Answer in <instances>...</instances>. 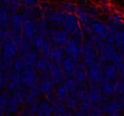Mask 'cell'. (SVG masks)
Segmentation results:
<instances>
[{"instance_id":"cell-1","label":"cell","mask_w":124,"mask_h":116,"mask_svg":"<svg viewBox=\"0 0 124 116\" xmlns=\"http://www.w3.org/2000/svg\"><path fill=\"white\" fill-rule=\"evenodd\" d=\"M55 83L50 77L49 74L47 75H40L39 78V90H40V94L46 96L49 93H53L54 91Z\"/></svg>"},{"instance_id":"cell-2","label":"cell","mask_w":124,"mask_h":116,"mask_svg":"<svg viewBox=\"0 0 124 116\" xmlns=\"http://www.w3.org/2000/svg\"><path fill=\"white\" fill-rule=\"evenodd\" d=\"M70 34L66 30H58L57 27H52L50 34V40L54 41L56 44H66L69 40Z\"/></svg>"},{"instance_id":"cell-3","label":"cell","mask_w":124,"mask_h":116,"mask_svg":"<svg viewBox=\"0 0 124 116\" xmlns=\"http://www.w3.org/2000/svg\"><path fill=\"white\" fill-rule=\"evenodd\" d=\"M52 106L54 108V115L55 116H71L73 115V111L67 107L65 101L54 98L52 100Z\"/></svg>"},{"instance_id":"cell-4","label":"cell","mask_w":124,"mask_h":116,"mask_svg":"<svg viewBox=\"0 0 124 116\" xmlns=\"http://www.w3.org/2000/svg\"><path fill=\"white\" fill-rule=\"evenodd\" d=\"M36 69H26L21 73V82L22 86L27 89H30L33 83L37 79V71Z\"/></svg>"},{"instance_id":"cell-5","label":"cell","mask_w":124,"mask_h":116,"mask_svg":"<svg viewBox=\"0 0 124 116\" xmlns=\"http://www.w3.org/2000/svg\"><path fill=\"white\" fill-rule=\"evenodd\" d=\"M10 21H11V27L15 31L16 33L22 34V29H23L24 25V16L23 13H17L15 15H10Z\"/></svg>"},{"instance_id":"cell-6","label":"cell","mask_w":124,"mask_h":116,"mask_svg":"<svg viewBox=\"0 0 124 116\" xmlns=\"http://www.w3.org/2000/svg\"><path fill=\"white\" fill-rule=\"evenodd\" d=\"M36 115H39V116H51V115H54V108H53L51 101H48L46 99L41 100L40 102H39V104H38Z\"/></svg>"},{"instance_id":"cell-7","label":"cell","mask_w":124,"mask_h":116,"mask_svg":"<svg viewBox=\"0 0 124 116\" xmlns=\"http://www.w3.org/2000/svg\"><path fill=\"white\" fill-rule=\"evenodd\" d=\"M35 69L40 75H47V74H49L50 70L52 69V62L51 60L45 59L44 57L37 58Z\"/></svg>"},{"instance_id":"cell-8","label":"cell","mask_w":124,"mask_h":116,"mask_svg":"<svg viewBox=\"0 0 124 116\" xmlns=\"http://www.w3.org/2000/svg\"><path fill=\"white\" fill-rule=\"evenodd\" d=\"M22 36L30 39L31 41H34L35 38V22L32 19H26L23 29H22Z\"/></svg>"},{"instance_id":"cell-9","label":"cell","mask_w":124,"mask_h":116,"mask_svg":"<svg viewBox=\"0 0 124 116\" xmlns=\"http://www.w3.org/2000/svg\"><path fill=\"white\" fill-rule=\"evenodd\" d=\"M0 27L1 30H8L11 27L10 10L4 7H0Z\"/></svg>"},{"instance_id":"cell-10","label":"cell","mask_w":124,"mask_h":116,"mask_svg":"<svg viewBox=\"0 0 124 116\" xmlns=\"http://www.w3.org/2000/svg\"><path fill=\"white\" fill-rule=\"evenodd\" d=\"M13 95V91L10 90H3L1 91V95H0V115L3 116L5 114V109H7L8 104L10 102V99Z\"/></svg>"},{"instance_id":"cell-11","label":"cell","mask_w":124,"mask_h":116,"mask_svg":"<svg viewBox=\"0 0 124 116\" xmlns=\"http://www.w3.org/2000/svg\"><path fill=\"white\" fill-rule=\"evenodd\" d=\"M103 73H104V76L107 77V78H109L110 80H115V79H117L118 77H119V75H118V69L114 63L104 64Z\"/></svg>"},{"instance_id":"cell-12","label":"cell","mask_w":124,"mask_h":116,"mask_svg":"<svg viewBox=\"0 0 124 116\" xmlns=\"http://www.w3.org/2000/svg\"><path fill=\"white\" fill-rule=\"evenodd\" d=\"M104 77V73L103 69L102 70H98L95 68H91L88 69V82L90 83H99V81Z\"/></svg>"},{"instance_id":"cell-13","label":"cell","mask_w":124,"mask_h":116,"mask_svg":"<svg viewBox=\"0 0 124 116\" xmlns=\"http://www.w3.org/2000/svg\"><path fill=\"white\" fill-rule=\"evenodd\" d=\"M20 102L19 100L17 99L15 95H12L10 99V102L8 104L7 109H5V115H14L18 112V109H19V106H20Z\"/></svg>"},{"instance_id":"cell-14","label":"cell","mask_w":124,"mask_h":116,"mask_svg":"<svg viewBox=\"0 0 124 116\" xmlns=\"http://www.w3.org/2000/svg\"><path fill=\"white\" fill-rule=\"evenodd\" d=\"M121 109H120V100L119 96H114L110 100V104H109V109L107 112V115L110 116H118L120 115Z\"/></svg>"},{"instance_id":"cell-15","label":"cell","mask_w":124,"mask_h":116,"mask_svg":"<svg viewBox=\"0 0 124 116\" xmlns=\"http://www.w3.org/2000/svg\"><path fill=\"white\" fill-rule=\"evenodd\" d=\"M69 95H70V93H69V89H68V84L64 81V82L61 83L60 86L57 87V89H56L55 97L58 98V99H61V100H63V101H65L67 98H68Z\"/></svg>"},{"instance_id":"cell-16","label":"cell","mask_w":124,"mask_h":116,"mask_svg":"<svg viewBox=\"0 0 124 116\" xmlns=\"http://www.w3.org/2000/svg\"><path fill=\"white\" fill-rule=\"evenodd\" d=\"M74 78L80 84H86L88 83V69H75L74 72Z\"/></svg>"},{"instance_id":"cell-17","label":"cell","mask_w":124,"mask_h":116,"mask_svg":"<svg viewBox=\"0 0 124 116\" xmlns=\"http://www.w3.org/2000/svg\"><path fill=\"white\" fill-rule=\"evenodd\" d=\"M64 15L65 13L63 11H55L50 15V23L52 24L53 27H61V23L64 19Z\"/></svg>"},{"instance_id":"cell-18","label":"cell","mask_w":124,"mask_h":116,"mask_svg":"<svg viewBox=\"0 0 124 116\" xmlns=\"http://www.w3.org/2000/svg\"><path fill=\"white\" fill-rule=\"evenodd\" d=\"M78 61L72 57H65L62 60V67L65 72H75Z\"/></svg>"},{"instance_id":"cell-19","label":"cell","mask_w":124,"mask_h":116,"mask_svg":"<svg viewBox=\"0 0 124 116\" xmlns=\"http://www.w3.org/2000/svg\"><path fill=\"white\" fill-rule=\"evenodd\" d=\"M71 35H72V39H74V40L78 42V46L84 44V38H85L86 34L83 31V29H82L81 25H80V27H75Z\"/></svg>"},{"instance_id":"cell-20","label":"cell","mask_w":124,"mask_h":116,"mask_svg":"<svg viewBox=\"0 0 124 116\" xmlns=\"http://www.w3.org/2000/svg\"><path fill=\"white\" fill-rule=\"evenodd\" d=\"M65 82L68 84V89H69V93L71 96H74L77 91L78 90V88H80V83L77 81V79L75 78H67L66 80H65Z\"/></svg>"},{"instance_id":"cell-21","label":"cell","mask_w":124,"mask_h":116,"mask_svg":"<svg viewBox=\"0 0 124 116\" xmlns=\"http://www.w3.org/2000/svg\"><path fill=\"white\" fill-rule=\"evenodd\" d=\"M75 14L78 17V21L85 20L88 17H90L89 15V10L87 8L85 5H78L77 7V11H75Z\"/></svg>"},{"instance_id":"cell-22","label":"cell","mask_w":124,"mask_h":116,"mask_svg":"<svg viewBox=\"0 0 124 116\" xmlns=\"http://www.w3.org/2000/svg\"><path fill=\"white\" fill-rule=\"evenodd\" d=\"M23 69H24V58L22 56H17L15 58V61H14L13 70L16 73H20L21 74L23 72Z\"/></svg>"},{"instance_id":"cell-23","label":"cell","mask_w":124,"mask_h":116,"mask_svg":"<svg viewBox=\"0 0 124 116\" xmlns=\"http://www.w3.org/2000/svg\"><path fill=\"white\" fill-rule=\"evenodd\" d=\"M45 40H46V39L41 35H35L34 41H33V46L35 47L36 52H37L38 54H43V46L45 43Z\"/></svg>"},{"instance_id":"cell-24","label":"cell","mask_w":124,"mask_h":116,"mask_svg":"<svg viewBox=\"0 0 124 116\" xmlns=\"http://www.w3.org/2000/svg\"><path fill=\"white\" fill-rule=\"evenodd\" d=\"M77 5L71 3V2H61L60 4V8L58 10L60 11H63V12H66V13H75V11H77Z\"/></svg>"},{"instance_id":"cell-25","label":"cell","mask_w":124,"mask_h":116,"mask_svg":"<svg viewBox=\"0 0 124 116\" xmlns=\"http://www.w3.org/2000/svg\"><path fill=\"white\" fill-rule=\"evenodd\" d=\"M65 102H66L67 104V107H68L69 109H71L73 113H74L78 109V107H80V103L77 101V99H75V97L74 96H71V95H69L68 96V98H67L66 100H65Z\"/></svg>"},{"instance_id":"cell-26","label":"cell","mask_w":124,"mask_h":116,"mask_svg":"<svg viewBox=\"0 0 124 116\" xmlns=\"http://www.w3.org/2000/svg\"><path fill=\"white\" fill-rule=\"evenodd\" d=\"M24 7H32V8H36L39 7V0H21L20 7L19 10H22Z\"/></svg>"},{"instance_id":"cell-27","label":"cell","mask_w":124,"mask_h":116,"mask_svg":"<svg viewBox=\"0 0 124 116\" xmlns=\"http://www.w3.org/2000/svg\"><path fill=\"white\" fill-rule=\"evenodd\" d=\"M88 97H89V100L93 103H97L99 104L101 101L103 100V95L102 94H98V93H94L92 91H88Z\"/></svg>"},{"instance_id":"cell-28","label":"cell","mask_w":124,"mask_h":116,"mask_svg":"<svg viewBox=\"0 0 124 116\" xmlns=\"http://www.w3.org/2000/svg\"><path fill=\"white\" fill-rule=\"evenodd\" d=\"M90 38L94 41L95 46H97V49H98L99 52H100L101 49H102V47L104 46V43H105V40H103V39L100 37V35H99V34H95V33H92V35L90 36Z\"/></svg>"},{"instance_id":"cell-29","label":"cell","mask_w":124,"mask_h":116,"mask_svg":"<svg viewBox=\"0 0 124 116\" xmlns=\"http://www.w3.org/2000/svg\"><path fill=\"white\" fill-rule=\"evenodd\" d=\"M26 60H31V59H37L38 58V53L37 52H32V51H26V52L22 54Z\"/></svg>"},{"instance_id":"cell-30","label":"cell","mask_w":124,"mask_h":116,"mask_svg":"<svg viewBox=\"0 0 124 116\" xmlns=\"http://www.w3.org/2000/svg\"><path fill=\"white\" fill-rule=\"evenodd\" d=\"M103 114H104V112H103V110L101 109L100 106H98V104L92 106L91 111H90V115H91V116H101Z\"/></svg>"},{"instance_id":"cell-31","label":"cell","mask_w":124,"mask_h":116,"mask_svg":"<svg viewBox=\"0 0 124 116\" xmlns=\"http://www.w3.org/2000/svg\"><path fill=\"white\" fill-rule=\"evenodd\" d=\"M56 52H57V56L58 59L62 61L63 59L66 57V53H65V47L64 44H57V48H56Z\"/></svg>"},{"instance_id":"cell-32","label":"cell","mask_w":124,"mask_h":116,"mask_svg":"<svg viewBox=\"0 0 124 116\" xmlns=\"http://www.w3.org/2000/svg\"><path fill=\"white\" fill-rule=\"evenodd\" d=\"M89 15L92 18H98L99 17V11H100V7H97V5H91L89 8Z\"/></svg>"},{"instance_id":"cell-33","label":"cell","mask_w":124,"mask_h":116,"mask_svg":"<svg viewBox=\"0 0 124 116\" xmlns=\"http://www.w3.org/2000/svg\"><path fill=\"white\" fill-rule=\"evenodd\" d=\"M117 83H118V90H117L118 96L123 95L124 94V81L120 78H117Z\"/></svg>"},{"instance_id":"cell-34","label":"cell","mask_w":124,"mask_h":116,"mask_svg":"<svg viewBox=\"0 0 124 116\" xmlns=\"http://www.w3.org/2000/svg\"><path fill=\"white\" fill-rule=\"evenodd\" d=\"M109 104H110V100H106V99H103L100 103H99V106H100L101 109L103 110L104 114H107V112H108Z\"/></svg>"},{"instance_id":"cell-35","label":"cell","mask_w":124,"mask_h":116,"mask_svg":"<svg viewBox=\"0 0 124 116\" xmlns=\"http://www.w3.org/2000/svg\"><path fill=\"white\" fill-rule=\"evenodd\" d=\"M7 82H8V80L4 76V72L1 71V72H0V89H1V91L4 90L5 86H7Z\"/></svg>"},{"instance_id":"cell-36","label":"cell","mask_w":124,"mask_h":116,"mask_svg":"<svg viewBox=\"0 0 124 116\" xmlns=\"http://www.w3.org/2000/svg\"><path fill=\"white\" fill-rule=\"evenodd\" d=\"M99 60L102 62L103 64H106V63H108L109 58H108V56H107V54H105V53L99 52Z\"/></svg>"},{"instance_id":"cell-37","label":"cell","mask_w":124,"mask_h":116,"mask_svg":"<svg viewBox=\"0 0 124 116\" xmlns=\"http://www.w3.org/2000/svg\"><path fill=\"white\" fill-rule=\"evenodd\" d=\"M100 11L102 13H105V14H107V13H110V10H111V7H109V3L107 2V3H103V4H101L100 7Z\"/></svg>"},{"instance_id":"cell-38","label":"cell","mask_w":124,"mask_h":116,"mask_svg":"<svg viewBox=\"0 0 124 116\" xmlns=\"http://www.w3.org/2000/svg\"><path fill=\"white\" fill-rule=\"evenodd\" d=\"M119 34H120V49L124 52V29L119 30Z\"/></svg>"},{"instance_id":"cell-39","label":"cell","mask_w":124,"mask_h":116,"mask_svg":"<svg viewBox=\"0 0 124 116\" xmlns=\"http://www.w3.org/2000/svg\"><path fill=\"white\" fill-rule=\"evenodd\" d=\"M117 90H118V83H117V79H115V80H111V92H112V96H118Z\"/></svg>"},{"instance_id":"cell-40","label":"cell","mask_w":124,"mask_h":116,"mask_svg":"<svg viewBox=\"0 0 124 116\" xmlns=\"http://www.w3.org/2000/svg\"><path fill=\"white\" fill-rule=\"evenodd\" d=\"M5 88H7L8 90H10V91H14V90H16V84L14 83V81H12V80H8Z\"/></svg>"},{"instance_id":"cell-41","label":"cell","mask_w":124,"mask_h":116,"mask_svg":"<svg viewBox=\"0 0 124 116\" xmlns=\"http://www.w3.org/2000/svg\"><path fill=\"white\" fill-rule=\"evenodd\" d=\"M73 115H74V116H85L86 112H85V110L82 108V107H78V109L74 113H73Z\"/></svg>"},{"instance_id":"cell-42","label":"cell","mask_w":124,"mask_h":116,"mask_svg":"<svg viewBox=\"0 0 124 116\" xmlns=\"http://www.w3.org/2000/svg\"><path fill=\"white\" fill-rule=\"evenodd\" d=\"M118 75H119V78L122 79L124 81V69L123 68H118Z\"/></svg>"},{"instance_id":"cell-43","label":"cell","mask_w":124,"mask_h":116,"mask_svg":"<svg viewBox=\"0 0 124 116\" xmlns=\"http://www.w3.org/2000/svg\"><path fill=\"white\" fill-rule=\"evenodd\" d=\"M18 10L19 8H17V7H11L10 8V15H15V14H17Z\"/></svg>"},{"instance_id":"cell-44","label":"cell","mask_w":124,"mask_h":116,"mask_svg":"<svg viewBox=\"0 0 124 116\" xmlns=\"http://www.w3.org/2000/svg\"><path fill=\"white\" fill-rule=\"evenodd\" d=\"M92 1H93L94 3L101 5V4H103V3H107V2H108V0H92Z\"/></svg>"},{"instance_id":"cell-45","label":"cell","mask_w":124,"mask_h":116,"mask_svg":"<svg viewBox=\"0 0 124 116\" xmlns=\"http://www.w3.org/2000/svg\"><path fill=\"white\" fill-rule=\"evenodd\" d=\"M77 1L80 5H85L87 2H88V0H77Z\"/></svg>"},{"instance_id":"cell-46","label":"cell","mask_w":124,"mask_h":116,"mask_svg":"<svg viewBox=\"0 0 124 116\" xmlns=\"http://www.w3.org/2000/svg\"><path fill=\"white\" fill-rule=\"evenodd\" d=\"M122 27H124V16H123V19H122Z\"/></svg>"}]
</instances>
